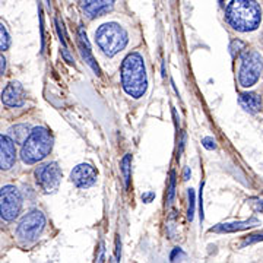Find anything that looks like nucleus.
Segmentation results:
<instances>
[{"label":"nucleus","mask_w":263,"mask_h":263,"mask_svg":"<svg viewBox=\"0 0 263 263\" xmlns=\"http://www.w3.org/2000/svg\"><path fill=\"white\" fill-rule=\"evenodd\" d=\"M226 16L233 28L249 32L260 25L262 10L256 0H231L227 6Z\"/></svg>","instance_id":"obj_1"},{"label":"nucleus","mask_w":263,"mask_h":263,"mask_svg":"<svg viewBox=\"0 0 263 263\" xmlns=\"http://www.w3.org/2000/svg\"><path fill=\"white\" fill-rule=\"evenodd\" d=\"M122 85L126 94L132 98H141L148 88V76L143 57L139 53H130L123 60Z\"/></svg>","instance_id":"obj_2"},{"label":"nucleus","mask_w":263,"mask_h":263,"mask_svg":"<svg viewBox=\"0 0 263 263\" xmlns=\"http://www.w3.org/2000/svg\"><path fill=\"white\" fill-rule=\"evenodd\" d=\"M53 148V138L44 127H37L29 132L28 138L22 142L21 158L25 164H35L44 160Z\"/></svg>","instance_id":"obj_3"},{"label":"nucleus","mask_w":263,"mask_h":263,"mask_svg":"<svg viewBox=\"0 0 263 263\" xmlns=\"http://www.w3.org/2000/svg\"><path fill=\"white\" fill-rule=\"evenodd\" d=\"M95 41L105 56L113 57L120 53L127 44L126 31L117 24H104L95 32Z\"/></svg>","instance_id":"obj_4"},{"label":"nucleus","mask_w":263,"mask_h":263,"mask_svg":"<svg viewBox=\"0 0 263 263\" xmlns=\"http://www.w3.org/2000/svg\"><path fill=\"white\" fill-rule=\"evenodd\" d=\"M46 227V216L41 211H31L24 216L16 228V235L22 245L34 243Z\"/></svg>","instance_id":"obj_5"},{"label":"nucleus","mask_w":263,"mask_h":263,"mask_svg":"<svg viewBox=\"0 0 263 263\" xmlns=\"http://www.w3.org/2000/svg\"><path fill=\"white\" fill-rule=\"evenodd\" d=\"M262 73V56L257 51H247L241 56V65L238 70V81L245 88L253 86Z\"/></svg>","instance_id":"obj_6"},{"label":"nucleus","mask_w":263,"mask_h":263,"mask_svg":"<svg viewBox=\"0 0 263 263\" xmlns=\"http://www.w3.org/2000/svg\"><path fill=\"white\" fill-rule=\"evenodd\" d=\"M22 199L15 186L8 184L0 189V216L5 221H15L21 214Z\"/></svg>","instance_id":"obj_7"},{"label":"nucleus","mask_w":263,"mask_h":263,"mask_svg":"<svg viewBox=\"0 0 263 263\" xmlns=\"http://www.w3.org/2000/svg\"><path fill=\"white\" fill-rule=\"evenodd\" d=\"M38 186L44 193H54L62 183V170L56 162H48L35 171Z\"/></svg>","instance_id":"obj_8"},{"label":"nucleus","mask_w":263,"mask_h":263,"mask_svg":"<svg viewBox=\"0 0 263 263\" xmlns=\"http://www.w3.org/2000/svg\"><path fill=\"white\" fill-rule=\"evenodd\" d=\"M98 179V173L91 164H79L70 173V180L79 189H88L94 186Z\"/></svg>","instance_id":"obj_9"},{"label":"nucleus","mask_w":263,"mask_h":263,"mask_svg":"<svg viewBox=\"0 0 263 263\" xmlns=\"http://www.w3.org/2000/svg\"><path fill=\"white\" fill-rule=\"evenodd\" d=\"M114 0H79V8L89 19H95L113 9Z\"/></svg>","instance_id":"obj_10"},{"label":"nucleus","mask_w":263,"mask_h":263,"mask_svg":"<svg viewBox=\"0 0 263 263\" xmlns=\"http://www.w3.org/2000/svg\"><path fill=\"white\" fill-rule=\"evenodd\" d=\"M16 161V148L9 136L0 135V170H10Z\"/></svg>","instance_id":"obj_11"},{"label":"nucleus","mask_w":263,"mask_h":263,"mask_svg":"<svg viewBox=\"0 0 263 263\" xmlns=\"http://www.w3.org/2000/svg\"><path fill=\"white\" fill-rule=\"evenodd\" d=\"M2 103L8 107H21L25 103V89L19 82H10L3 94H2Z\"/></svg>","instance_id":"obj_12"},{"label":"nucleus","mask_w":263,"mask_h":263,"mask_svg":"<svg viewBox=\"0 0 263 263\" xmlns=\"http://www.w3.org/2000/svg\"><path fill=\"white\" fill-rule=\"evenodd\" d=\"M78 38H79V48H81V53H82V57L85 59V62L88 65L91 66V69L94 70L97 75H100V67L95 62L94 56L91 53V47H89V41L86 38V34L82 27H79V32H78Z\"/></svg>","instance_id":"obj_13"},{"label":"nucleus","mask_w":263,"mask_h":263,"mask_svg":"<svg viewBox=\"0 0 263 263\" xmlns=\"http://www.w3.org/2000/svg\"><path fill=\"white\" fill-rule=\"evenodd\" d=\"M238 101L241 104V107L250 111V113H259L260 108H262V100L257 94L253 92H245V94L240 95Z\"/></svg>","instance_id":"obj_14"},{"label":"nucleus","mask_w":263,"mask_h":263,"mask_svg":"<svg viewBox=\"0 0 263 263\" xmlns=\"http://www.w3.org/2000/svg\"><path fill=\"white\" fill-rule=\"evenodd\" d=\"M259 224L257 219H249V221H243V222H233V224H221V226L212 228V233H233V231H241V230H247L250 227H254Z\"/></svg>","instance_id":"obj_15"},{"label":"nucleus","mask_w":263,"mask_h":263,"mask_svg":"<svg viewBox=\"0 0 263 263\" xmlns=\"http://www.w3.org/2000/svg\"><path fill=\"white\" fill-rule=\"evenodd\" d=\"M29 127L27 124H15L9 129V138L13 141V143H22L28 138Z\"/></svg>","instance_id":"obj_16"},{"label":"nucleus","mask_w":263,"mask_h":263,"mask_svg":"<svg viewBox=\"0 0 263 263\" xmlns=\"http://www.w3.org/2000/svg\"><path fill=\"white\" fill-rule=\"evenodd\" d=\"M130 164H132V157L127 154L124 158L122 160L120 164V168L123 173V179H124V186L129 187V183H130Z\"/></svg>","instance_id":"obj_17"},{"label":"nucleus","mask_w":263,"mask_h":263,"mask_svg":"<svg viewBox=\"0 0 263 263\" xmlns=\"http://www.w3.org/2000/svg\"><path fill=\"white\" fill-rule=\"evenodd\" d=\"M9 44H10L9 34H8V31H6V27L0 22V51L8 50Z\"/></svg>","instance_id":"obj_18"},{"label":"nucleus","mask_w":263,"mask_h":263,"mask_svg":"<svg viewBox=\"0 0 263 263\" xmlns=\"http://www.w3.org/2000/svg\"><path fill=\"white\" fill-rule=\"evenodd\" d=\"M189 218H190V221L193 219V216H195V192H193V189H190L189 190Z\"/></svg>","instance_id":"obj_19"},{"label":"nucleus","mask_w":263,"mask_h":263,"mask_svg":"<svg viewBox=\"0 0 263 263\" xmlns=\"http://www.w3.org/2000/svg\"><path fill=\"white\" fill-rule=\"evenodd\" d=\"M174 193H176V173L173 171L171 173V180H170V187H168V203L173 202V199H174Z\"/></svg>","instance_id":"obj_20"},{"label":"nucleus","mask_w":263,"mask_h":263,"mask_svg":"<svg viewBox=\"0 0 263 263\" xmlns=\"http://www.w3.org/2000/svg\"><path fill=\"white\" fill-rule=\"evenodd\" d=\"M202 143H203V146H205L206 149H215L216 148V142L215 139H212V138H203V139H202Z\"/></svg>","instance_id":"obj_21"},{"label":"nucleus","mask_w":263,"mask_h":263,"mask_svg":"<svg viewBox=\"0 0 263 263\" xmlns=\"http://www.w3.org/2000/svg\"><path fill=\"white\" fill-rule=\"evenodd\" d=\"M240 48H245V43H241V41H234L233 44H231V47H230V50H231V54L233 56H235V53H238L240 51Z\"/></svg>","instance_id":"obj_22"},{"label":"nucleus","mask_w":263,"mask_h":263,"mask_svg":"<svg viewBox=\"0 0 263 263\" xmlns=\"http://www.w3.org/2000/svg\"><path fill=\"white\" fill-rule=\"evenodd\" d=\"M5 69H6V59H5V57L0 54V76L3 75Z\"/></svg>","instance_id":"obj_23"},{"label":"nucleus","mask_w":263,"mask_h":263,"mask_svg":"<svg viewBox=\"0 0 263 263\" xmlns=\"http://www.w3.org/2000/svg\"><path fill=\"white\" fill-rule=\"evenodd\" d=\"M155 196V195H154V193H148V195H145V196H142V199H143V202H146V203H148V202H149L151 199H152V197Z\"/></svg>","instance_id":"obj_24"},{"label":"nucleus","mask_w":263,"mask_h":263,"mask_svg":"<svg viewBox=\"0 0 263 263\" xmlns=\"http://www.w3.org/2000/svg\"><path fill=\"white\" fill-rule=\"evenodd\" d=\"M189 174H190V170L186 168V171H184V180H189Z\"/></svg>","instance_id":"obj_25"},{"label":"nucleus","mask_w":263,"mask_h":263,"mask_svg":"<svg viewBox=\"0 0 263 263\" xmlns=\"http://www.w3.org/2000/svg\"><path fill=\"white\" fill-rule=\"evenodd\" d=\"M218 2H219V3H222V2H226V0H218Z\"/></svg>","instance_id":"obj_26"}]
</instances>
